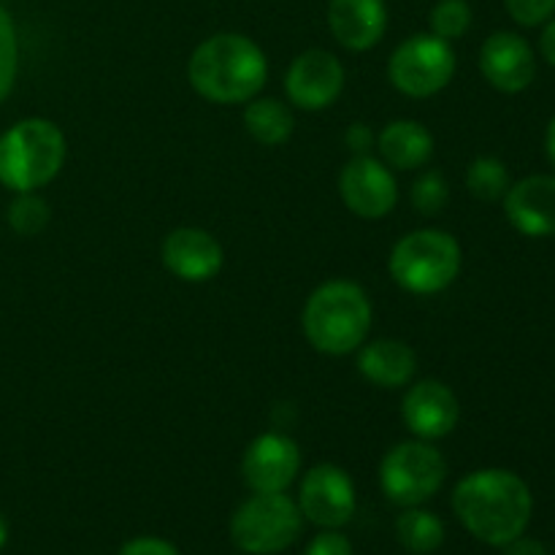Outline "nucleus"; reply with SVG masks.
<instances>
[{
	"instance_id": "nucleus-2",
	"label": "nucleus",
	"mask_w": 555,
	"mask_h": 555,
	"mask_svg": "<svg viewBox=\"0 0 555 555\" xmlns=\"http://www.w3.org/2000/svg\"><path fill=\"white\" fill-rule=\"evenodd\" d=\"M188 79L206 101L236 106L260 95L269 79V60L244 33H215L190 54Z\"/></svg>"
},
{
	"instance_id": "nucleus-5",
	"label": "nucleus",
	"mask_w": 555,
	"mask_h": 555,
	"mask_svg": "<svg viewBox=\"0 0 555 555\" xmlns=\"http://www.w3.org/2000/svg\"><path fill=\"white\" fill-rule=\"evenodd\" d=\"M464 255L453 233L439 228H417L393 244L388 271L396 285L412 296H437L461 274Z\"/></svg>"
},
{
	"instance_id": "nucleus-9",
	"label": "nucleus",
	"mask_w": 555,
	"mask_h": 555,
	"mask_svg": "<svg viewBox=\"0 0 555 555\" xmlns=\"http://www.w3.org/2000/svg\"><path fill=\"white\" fill-rule=\"evenodd\" d=\"M298 509L320 529H341L358 509L356 482L336 464L312 466L298 488Z\"/></svg>"
},
{
	"instance_id": "nucleus-19",
	"label": "nucleus",
	"mask_w": 555,
	"mask_h": 555,
	"mask_svg": "<svg viewBox=\"0 0 555 555\" xmlns=\"http://www.w3.org/2000/svg\"><path fill=\"white\" fill-rule=\"evenodd\" d=\"M379 160L396 171H417L434 155V135L417 119H393L377 133Z\"/></svg>"
},
{
	"instance_id": "nucleus-1",
	"label": "nucleus",
	"mask_w": 555,
	"mask_h": 555,
	"mask_svg": "<svg viewBox=\"0 0 555 555\" xmlns=\"http://www.w3.org/2000/svg\"><path fill=\"white\" fill-rule=\"evenodd\" d=\"M453 513L475 540L504 547L526 534L534 496L509 469H477L453 488Z\"/></svg>"
},
{
	"instance_id": "nucleus-30",
	"label": "nucleus",
	"mask_w": 555,
	"mask_h": 555,
	"mask_svg": "<svg viewBox=\"0 0 555 555\" xmlns=\"http://www.w3.org/2000/svg\"><path fill=\"white\" fill-rule=\"evenodd\" d=\"M345 144L350 146L352 155H369L377 146V133L369 125L352 122L345 133Z\"/></svg>"
},
{
	"instance_id": "nucleus-32",
	"label": "nucleus",
	"mask_w": 555,
	"mask_h": 555,
	"mask_svg": "<svg viewBox=\"0 0 555 555\" xmlns=\"http://www.w3.org/2000/svg\"><path fill=\"white\" fill-rule=\"evenodd\" d=\"M540 52H542V57H545L547 63L555 68V16L545 22V30H542V36H540Z\"/></svg>"
},
{
	"instance_id": "nucleus-14",
	"label": "nucleus",
	"mask_w": 555,
	"mask_h": 555,
	"mask_svg": "<svg viewBox=\"0 0 555 555\" xmlns=\"http://www.w3.org/2000/svg\"><path fill=\"white\" fill-rule=\"evenodd\" d=\"M160 260L168 274L198 285V282H209L220 274L222 263H225V253H222V244L209 231L182 225L163 238Z\"/></svg>"
},
{
	"instance_id": "nucleus-16",
	"label": "nucleus",
	"mask_w": 555,
	"mask_h": 555,
	"mask_svg": "<svg viewBox=\"0 0 555 555\" xmlns=\"http://www.w3.org/2000/svg\"><path fill=\"white\" fill-rule=\"evenodd\" d=\"M509 225L529 238L555 236V177L537 173L509 184L504 195Z\"/></svg>"
},
{
	"instance_id": "nucleus-23",
	"label": "nucleus",
	"mask_w": 555,
	"mask_h": 555,
	"mask_svg": "<svg viewBox=\"0 0 555 555\" xmlns=\"http://www.w3.org/2000/svg\"><path fill=\"white\" fill-rule=\"evenodd\" d=\"M472 22H475V11L469 0H437L428 14L431 33L448 43L464 38L472 30Z\"/></svg>"
},
{
	"instance_id": "nucleus-15",
	"label": "nucleus",
	"mask_w": 555,
	"mask_h": 555,
	"mask_svg": "<svg viewBox=\"0 0 555 555\" xmlns=\"http://www.w3.org/2000/svg\"><path fill=\"white\" fill-rule=\"evenodd\" d=\"M480 70L493 90L515 95L534 81L537 54L524 36L513 30H499L482 43Z\"/></svg>"
},
{
	"instance_id": "nucleus-20",
	"label": "nucleus",
	"mask_w": 555,
	"mask_h": 555,
	"mask_svg": "<svg viewBox=\"0 0 555 555\" xmlns=\"http://www.w3.org/2000/svg\"><path fill=\"white\" fill-rule=\"evenodd\" d=\"M244 128L258 144L282 146L296 133V117L280 98H253L244 103Z\"/></svg>"
},
{
	"instance_id": "nucleus-17",
	"label": "nucleus",
	"mask_w": 555,
	"mask_h": 555,
	"mask_svg": "<svg viewBox=\"0 0 555 555\" xmlns=\"http://www.w3.org/2000/svg\"><path fill=\"white\" fill-rule=\"evenodd\" d=\"M328 27L345 49L369 52L388 30V5L385 0H331Z\"/></svg>"
},
{
	"instance_id": "nucleus-24",
	"label": "nucleus",
	"mask_w": 555,
	"mask_h": 555,
	"mask_svg": "<svg viewBox=\"0 0 555 555\" xmlns=\"http://www.w3.org/2000/svg\"><path fill=\"white\" fill-rule=\"evenodd\" d=\"M49 217H52V209L38 193H16V198L9 204V225L20 236L43 233V228L49 225Z\"/></svg>"
},
{
	"instance_id": "nucleus-25",
	"label": "nucleus",
	"mask_w": 555,
	"mask_h": 555,
	"mask_svg": "<svg viewBox=\"0 0 555 555\" xmlns=\"http://www.w3.org/2000/svg\"><path fill=\"white\" fill-rule=\"evenodd\" d=\"M20 70V38H16L14 16L0 5V103L11 95Z\"/></svg>"
},
{
	"instance_id": "nucleus-10",
	"label": "nucleus",
	"mask_w": 555,
	"mask_h": 555,
	"mask_svg": "<svg viewBox=\"0 0 555 555\" xmlns=\"http://www.w3.org/2000/svg\"><path fill=\"white\" fill-rule=\"evenodd\" d=\"M345 65L328 49H307L291 63L285 74L287 101L301 112L331 108L345 92Z\"/></svg>"
},
{
	"instance_id": "nucleus-29",
	"label": "nucleus",
	"mask_w": 555,
	"mask_h": 555,
	"mask_svg": "<svg viewBox=\"0 0 555 555\" xmlns=\"http://www.w3.org/2000/svg\"><path fill=\"white\" fill-rule=\"evenodd\" d=\"M119 555H182L171 542L160 540V537H135V540L125 542Z\"/></svg>"
},
{
	"instance_id": "nucleus-27",
	"label": "nucleus",
	"mask_w": 555,
	"mask_h": 555,
	"mask_svg": "<svg viewBox=\"0 0 555 555\" xmlns=\"http://www.w3.org/2000/svg\"><path fill=\"white\" fill-rule=\"evenodd\" d=\"M507 14L524 27H540L555 16V0H504Z\"/></svg>"
},
{
	"instance_id": "nucleus-26",
	"label": "nucleus",
	"mask_w": 555,
	"mask_h": 555,
	"mask_svg": "<svg viewBox=\"0 0 555 555\" xmlns=\"http://www.w3.org/2000/svg\"><path fill=\"white\" fill-rule=\"evenodd\" d=\"M410 198H412V206L417 209V215L437 217V215H442L444 206H448L450 188H448V182H444L442 173L426 171L415 179Z\"/></svg>"
},
{
	"instance_id": "nucleus-33",
	"label": "nucleus",
	"mask_w": 555,
	"mask_h": 555,
	"mask_svg": "<svg viewBox=\"0 0 555 555\" xmlns=\"http://www.w3.org/2000/svg\"><path fill=\"white\" fill-rule=\"evenodd\" d=\"M545 152H547V160L553 163L555 168V117L551 119V125H547V133H545Z\"/></svg>"
},
{
	"instance_id": "nucleus-6",
	"label": "nucleus",
	"mask_w": 555,
	"mask_h": 555,
	"mask_svg": "<svg viewBox=\"0 0 555 555\" xmlns=\"http://www.w3.org/2000/svg\"><path fill=\"white\" fill-rule=\"evenodd\" d=\"M301 509L287 493H253L231 518L233 545L247 555H276L301 534Z\"/></svg>"
},
{
	"instance_id": "nucleus-34",
	"label": "nucleus",
	"mask_w": 555,
	"mask_h": 555,
	"mask_svg": "<svg viewBox=\"0 0 555 555\" xmlns=\"http://www.w3.org/2000/svg\"><path fill=\"white\" fill-rule=\"evenodd\" d=\"M5 542H9V524H5L3 513H0V551L5 547Z\"/></svg>"
},
{
	"instance_id": "nucleus-7",
	"label": "nucleus",
	"mask_w": 555,
	"mask_h": 555,
	"mask_svg": "<svg viewBox=\"0 0 555 555\" xmlns=\"http://www.w3.org/2000/svg\"><path fill=\"white\" fill-rule=\"evenodd\" d=\"M448 480V461L426 439L399 442L379 464V488L399 507H421L437 496Z\"/></svg>"
},
{
	"instance_id": "nucleus-31",
	"label": "nucleus",
	"mask_w": 555,
	"mask_h": 555,
	"mask_svg": "<svg viewBox=\"0 0 555 555\" xmlns=\"http://www.w3.org/2000/svg\"><path fill=\"white\" fill-rule=\"evenodd\" d=\"M504 555H551L547 547L540 540H531V537H518L509 545H504Z\"/></svg>"
},
{
	"instance_id": "nucleus-11",
	"label": "nucleus",
	"mask_w": 555,
	"mask_h": 555,
	"mask_svg": "<svg viewBox=\"0 0 555 555\" xmlns=\"http://www.w3.org/2000/svg\"><path fill=\"white\" fill-rule=\"evenodd\" d=\"M339 195L356 217L383 220L399 204V184L379 157L352 155L339 173Z\"/></svg>"
},
{
	"instance_id": "nucleus-28",
	"label": "nucleus",
	"mask_w": 555,
	"mask_h": 555,
	"mask_svg": "<svg viewBox=\"0 0 555 555\" xmlns=\"http://www.w3.org/2000/svg\"><path fill=\"white\" fill-rule=\"evenodd\" d=\"M304 555H352V545L345 534L336 529H325L323 534L314 537Z\"/></svg>"
},
{
	"instance_id": "nucleus-18",
	"label": "nucleus",
	"mask_w": 555,
	"mask_h": 555,
	"mask_svg": "<svg viewBox=\"0 0 555 555\" xmlns=\"http://www.w3.org/2000/svg\"><path fill=\"white\" fill-rule=\"evenodd\" d=\"M363 379L385 390H399L415 379L417 356L401 339H374L363 341L356 361Z\"/></svg>"
},
{
	"instance_id": "nucleus-4",
	"label": "nucleus",
	"mask_w": 555,
	"mask_h": 555,
	"mask_svg": "<svg viewBox=\"0 0 555 555\" xmlns=\"http://www.w3.org/2000/svg\"><path fill=\"white\" fill-rule=\"evenodd\" d=\"M68 155L65 133L47 117H27L0 133V184L11 193H38L60 177Z\"/></svg>"
},
{
	"instance_id": "nucleus-21",
	"label": "nucleus",
	"mask_w": 555,
	"mask_h": 555,
	"mask_svg": "<svg viewBox=\"0 0 555 555\" xmlns=\"http://www.w3.org/2000/svg\"><path fill=\"white\" fill-rule=\"evenodd\" d=\"M396 537L412 555H431L444 545V524L423 507H406L396 520Z\"/></svg>"
},
{
	"instance_id": "nucleus-8",
	"label": "nucleus",
	"mask_w": 555,
	"mask_h": 555,
	"mask_svg": "<svg viewBox=\"0 0 555 555\" xmlns=\"http://www.w3.org/2000/svg\"><path fill=\"white\" fill-rule=\"evenodd\" d=\"M453 47L434 33H415L393 49L388 60V79L401 95L431 98L442 92L455 76Z\"/></svg>"
},
{
	"instance_id": "nucleus-12",
	"label": "nucleus",
	"mask_w": 555,
	"mask_h": 555,
	"mask_svg": "<svg viewBox=\"0 0 555 555\" xmlns=\"http://www.w3.org/2000/svg\"><path fill=\"white\" fill-rule=\"evenodd\" d=\"M301 472V450L296 439L266 431L247 444L242 459L244 482L253 493H287Z\"/></svg>"
},
{
	"instance_id": "nucleus-22",
	"label": "nucleus",
	"mask_w": 555,
	"mask_h": 555,
	"mask_svg": "<svg viewBox=\"0 0 555 555\" xmlns=\"http://www.w3.org/2000/svg\"><path fill=\"white\" fill-rule=\"evenodd\" d=\"M509 171L499 157H475L466 168V190L480 201H502L509 190Z\"/></svg>"
},
{
	"instance_id": "nucleus-3",
	"label": "nucleus",
	"mask_w": 555,
	"mask_h": 555,
	"mask_svg": "<svg viewBox=\"0 0 555 555\" xmlns=\"http://www.w3.org/2000/svg\"><path fill=\"white\" fill-rule=\"evenodd\" d=\"M374 309L366 291L350 280H328L309 293L301 325L309 345L323 356H350L361 350L372 331Z\"/></svg>"
},
{
	"instance_id": "nucleus-13",
	"label": "nucleus",
	"mask_w": 555,
	"mask_h": 555,
	"mask_svg": "<svg viewBox=\"0 0 555 555\" xmlns=\"http://www.w3.org/2000/svg\"><path fill=\"white\" fill-rule=\"evenodd\" d=\"M461 417L459 396L442 379H421L410 385L401 401V421L415 439L437 442L455 431Z\"/></svg>"
}]
</instances>
